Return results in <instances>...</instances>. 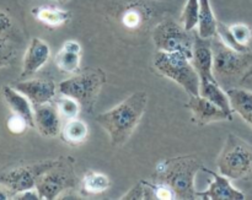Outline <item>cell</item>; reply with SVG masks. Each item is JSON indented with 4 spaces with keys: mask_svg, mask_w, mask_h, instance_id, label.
<instances>
[{
    "mask_svg": "<svg viewBox=\"0 0 252 200\" xmlns=\"http://www.w3.org/2000/svg\"><path fill=\"white\" fill-rule=\"evenodd\" d=\"M147 103V93L138 91L96 117V122L107 133L113 146H123L129 140L142 120Z\"/></svg>",
    "mask_w": 252,
    "mask_h": 200,
    "instance_id": "1",
    "label": "cell"
},
{
    "mask_svg": "<svg viewBox=\"0 0 252 200\" xmlns=\"http://www.w3.org/2000/svg\"><path fill=\"white\" fill-rule=\"evenodd\" d=\"M202 164L194 156H177L160 162L155 170L154 179L169 186L176 199H196L194 178Z\"/></svg>",
    "mask_w": 252,
    "mask_h": 200,
    "instance_id": "2",
    "label": "cell"
},
{
    "mask_svg": "<svg viewBox=\"0 0 252 200\" xmlns=\"http://www.w3.org/2000/svg\"><path fill=\"white\" fill-rule=\"evenodd\" d=\"M154 68L162 76L179 84L189 96L199 95L201 80L191 59L185 54L158 51L154 57Z\"/></svg>",
    "mask_w": 252,
    "mask_h": 200,
    "instance_id": "3",
    "label": "cell"
},
{
    "mask_svg": "<svg viewBox=\"0 0 252 200\" xmlns=\"http://www.w3.org/2000/svg\"><path fill=\"white\" fill-rule=\"evenodd\" d=\"M219 173L229 179L252 177V145L234 134H229L223 150L217 159Z\"/></svg>",
    "mask_w": 252,
    "mask_h": 200,
    "instance_id": "4",
    "label": "cell"
},
{
    "mask_svg": "<svg viewBox=\"0 0 252 200\" xmlns=\"http://www.w3.org/2000/svg\"><path fill=\"white\" fill-rule=\"evenodd\" d=\"M105 84L106 76L100 69H89L62 81L58 85V92L74 98L80 103L81 108L91 112Z\"/></svg>",
    "mask_w": 252,
    "mask_h": 200,
    "instance_id": "5",
    "label": "cell"
},
{
    "mask_svg": "<svg viewBox=\"0 0 252 200\" xmlns=\"http://www.w3.org/2000/svg\"><path fill=\"white\" fill-rule=\"evenodd\" d=\"M79 179L74 172L73 164L68 160H56V164L39 176L36 182V189L41 199L54 200L64 192L78 187Z\"/></svg>",
    "mask_w": 252,
    "mask_h": 200,
    "instance_id": "6",
    "label": "cell"
},
{
    "mask_svg": "<svg viewBox=\"0 0 252 200\" xmlns=\"http://www.w3.org/2000/svg\"><path fill=\"white\" fill-rule=\"evenodd\" d=\"M153 42L158 51L182 53L191 59L194 38L184 26L172 20H164L153 31Z\"/></svg>",
    "mask_w": 252,
    "mask_h": 200,
    "instance_id": "7",
    "label": "cell"
},
{
    "mask_svg": "<svg viewBox=\"0 0 252 200\" xmlns=\"http://www.w3.org/2000/svg\"><path fill=\"white\" fill-rule=\"evenodd\" d=\"M56 164V160L41 161L36 164L21 165L0 172V184L7 188L14 198L15 194L21 193L27 189L36 188V182L41 174L51 169Z\"/></svg>",
    "mask_w": 252,
    "mask_h": 200,
    "instance_id": "8",
    "label": "cell"
},
{
    "mask_svg": "<svg viewBox=\"0 0 252 200\" xmlns=\"http://www.w3.org/2000/svg\"><path fill=\"white\" fill-rule=\"evenodd\" d=\"M213 48V71L217 80L231 79L240 75L249 65L246 53H240L219 41L212 42Z\"/></svg>",
    "mask_w": 252,
    "mask_h": 200,
    "instance_id": "9",
    "label": "cell"
},
{
    "mask_svg": "<svg viewBox=\"0 0 252 200\" xmlns=\"http://www.w3.org/2000/svg\"><path fill=\"white\" fill-rule=\"evenodd\" d=\"M12 86L17 91L24 93L31 101L33 107L51 103L58 88L51 79H31V80L15 83Z\"/></svg>",
    "mask_w": 252,
    "mask_h": 200,
    "instance_id": "10",
    "label": "cell"
},
{
    "mask_svg": "<svg viewBox=\"0 0 252 200\" xmlns=\"http://www.w3.org/2000/svg\"><path fill=\"white\" fill-rule=\"evenodd\" d=\"M187 107L192 113V120L197 125H206L208 123L219 122V120H231L233 115L226 113L218 106L214 105L203 96H189Z\"/></svg>",
    "mask_w": 252,
    "mask_h": 200,
    "instance_id": "11",
    "label": "cell"
},
{
    "mask_svg": "<svg viewBox=\"0 0 252 200\" xmlns=\"http://www.w3.org/2000/svg\"><path fill=\"white\" fill-rule=\"evenodd\" d=\"M192 64L199 76L201 84L217 81L213 71V48L212 39H204L201 37L194 38L193 54L191 58Z\"/></svg>",
    "mask_w": 252,
    "mask_h": 200,
    "instance_id": "12",
    "label": "cell"
},
{
    "mask_svg": "<svg viewBox=\"0 0 252 200\" xmlns=\"http://www.w3.org/2000/svg\"><path fill=\"white\" fill-rule=\"evenodd\" d=\"M204 172L212 174L213 181L209 183L208 189L203 192H197V198L203 200H244L245 194L236 189L230 183L228 177L220 173H216L208 169H203Z\"/></svg>",
    "mask_w": 252,
    "mask_h": 200,
    "instance_id": "13",
    "label": "cell"
},
{
    "mask_svg": "<svg viewBox=\"0 0 252 200\" xmlns=\"http://www.w3.org/2000/svg\"><path fill=\"white\" fill-rule=\"evenodd\" d=\"M34 127L42 137L56 138L61 134L62 123L57 106L46 103V105L34 107Z\"/></svg>",
    "mask_w": 252,
    "mask_h": 200,
    "instance_id": "14",
    "label": "cell"
},
{
    "mask_svg": "<svg viewBox=\"0 0 252 200\" xmlns=\"http://www.w3.org/2000/svg\"><path fill=\"white\" fill-rule=\"evenodd\" d=\"M51 49L48 44L37 37L32 39L24 57L21 78H29L36 74L48 61Z\"/></svg>",
    "mask_w": 252,
    "mask_h": 200,
    "instance_id": "15",
    "label": "cell"
},
{
    "mask_svg": "<svg viewBox=\"0 0 252 200\" xmlns=\"http://www.w3.org/2000/svg\"><path fill=\"white\" fill-rule=\"evenodd\" d=\"M2 96L5 102L15 114L21 115L27 120L30 128L34 127V113L32 110V103L24 93L17 91L14 86L5 85L2 87Z\"/></svg>",
    "mask_w": 252,
    "mask_h": 200,
    "instance_id": "16",
    "label": "cell"
},
{
    "mask_svg": "<svg viewBox=\"0 0 252 200\" xmlns=\"http://www.w3.org/2000/svg\"><path fill=\"white\" fill-rule=\"evenodd\" d=\"M81 47L75 41H66L56 56V65L66 74L78 73L81 60Z\"/></svg>",
    "mask_w": 252,
    "mask_h": 200,
    "instance_id": "17",
    "label": "cell"
},
{
    "mask_svg": "<svg viewBox=\"0 0 252 200\" xmlns=\"http://www.w3.org/2000/svg\"><path fill=\"white\" fill-rule=\"evenodd\" d=\"M231 108L234 113L240 117L252 127V92L244 88H229L226 91Z\"/></svg>",
    "mask_w": 252,
    "mask_h": 200,
    "instance_id": "18",
    "label": "cell"
},
{
    "mask_svg": "<svg viewBox=\"0 0 252 200\" xmlns=\"http://www.w3.org/2000/svg\"><path fill=\"white\" fill-rule=\"evenodd\" d=\"M198 36L204 39H213L217 36L218 21L216 19L211 0H199L198 16Z\"/></svg>",
    "mask_w": 252,
    "mask_h": 200,
    "instance_id": "19",
    "label": "cell"
},
{
    "mask_svg": "<svg viewBox=\"0 0 252 200\" xmlns=\"http://www.w3.org/2000/svg\"><path fill=\"white\" fill-rule=\"evenodd\" d=\"M59 135L65 144L75 146V145L83 144L88 139L89 128L83 120L78 118H71V119H66L64 125H62Z\"/></svg>",
    "mask_w": 252,
    "mask_h": 200,
    "instance_id": "20",
    "label": "cell"
},
{
    "mask_svg": "<svg viewBox=\"0 0 252 200\" xmlns=\"http://www.w3.org/2000/svg\"><path fill=\"white\" fill-rule=\"evenodd\" d=\"M32 14L47 27H59L70 20L71 12L53 6H39L32 10Z\"/></svg>",
    "mask_w": 252,
    "mask_h": 200,
    "instance_id": "21",
    "label": "cell"
},
{
    "mask_svg": "<svg viewBox=\"0 0 252 200\" xmlns=\"http://www.w3.org/2000/svg\"><path fill=\"white\" fill-rule=\"evenodd\" d=\"M199 95L203 96L204 98L209 100L211 102H213L214 105H217L219 108L225 111L230 115L234 114V111L231 108L228 93L220 87L218 80L201 84V86H199Z\"/></svg>",
    "mask_w": 252,
    "mask_h": 200,
    "instance_id": "22",
    "label": "cell"
},
{
    "mask_svg": "<svg viewBox=\"0 0 252 200\" xmlns=\"http://www.w3.org/2000/svg\"><path fill=\"white\" fill-rule=\"evenodd\" d=\"M108 188H110L108 177L103 173H97V172H88L81 182L83 193L91 194V196L103 193Z\"/></svg>",
    "mask_w": 252,
    "mask_h": 200,
    "instance_id": "23",
    "label": "cell"
},
{
    "mask_svg": "<svg viewBox=\"0 0 252 200\" xmlns=\"http://www.w3.org/2000/svg\"><path fill=\"white\" fill-rule=\"evenodd\" d=\"M199 0H187L181 15L182 26L191 32L198 25Z\"/></svg>",
    "mask_w": 252,
    "mask_h": 200,
    "instance_id": "24",
    "label": "cell"
},
{
    "mask_svg": "<svg viewBox=\"0 0 252 200\" xmlns=\"http://www.w3.org/2000/svg\"><path fill=\"white\" fill-rule=\"evenodd\" d=\"M57 110H58L61 117L66 118V119H71V118H76V115L80 112V103L74 98L69 97V96H62L58 98L56 102Z\"/></svg>",
    "mask_w": 252,
    "mask_h": 200,
    "instance_id": "25",
    "label": "cell"
},
{
    "mask_svg": "<svg viewBox=\"0 0 252 200\" xmlns=\"http://www.w3.org/2000/svg\"><path fill=\"white\" fill-rule=\"evenodd\" d=\"M144 11L139 6H129L122 15V22L127 29H135L144 22Z\"/></svg>",
    "mask_w": 252,
    "mask_h": 200,
    "instance_id": "26",
    "label": "cell"
},
{
    "mask_svg": "<svg viewBox=\"0 0 252 200\" xmlns=\"http://www.w3.org/2000/svg\"><path fill=\"white\" fill-rule=\"evenodd\" d=\"M16 59V48L7 39V37H0V68L11 65Z\"/></svg>",
    "mask_w": 252,
    "mask_h": 200,
    "instance_id": "27",
    "label": "cell"
},
{
    "mask_svg": "<svg viewBox=\"0 0 252 200\" xmlns=\"http://www.w3.org/2000/svg\"><path fill=\"white\" fill-rule=\"evenodd\" d=\"M231 34L235 38V41L244 48L249 49V43L252 38V31L250 27L245 24H235L229 26Z\"/></svg>",
    "mask_w": 252,
    "mask_h": 200,
    "instance_id": "28",
    "label": "cell"
},
{
    "mask_svg": "<svg viewBox=\"0 0 252 200\" xmlns=\"http://www.w3.org/2000/svg\"><path fill=\"white\" fill-rule=\"evenodd\" d=\"M7 129H9L10 133L15 135H21L26 132L27 128L30 127L27 120L25 118H22L21 115L19 114H15L12 113V115H10L9 119H7Z\"/></svg>",
    "mask_w": 252,
    "mask_h": 200,
    "instance_id": "29",
    "label": "cell"
},
{
    "mask_svg": "<svg viewBox=\"0 0 252 200\" xmlns=\"http://www.w3.org/2000/svg\"><path fill=\"white\" fill-rule=\"evenodd\" d=\"M122 200H142V199H148L147 196V184L145 182H139V183L134 184L129 191L126 193V196H123Z\"/></svg>",
    "mask_w": 252,
    "mask_h": 200,
    "instance_id": "30",
    "label": "cell"
},
{
    "mask_svg": "<svg viewBox=\"0 0 252 200\" xmlns=\"http://www.w3.org/2000/svg\"><path fill=\"white\" fill-rule=\"evenodd\" d=\"M150 184H152L154 199H159V200L176 199V196H175L174 191H172L169 186H166V184H162V183H158V184L150 183Z\"/></svg>",
    "mask_w": 252,
    "mask_h": 200,
    "instance_id": "31",
    "label": "cell"
},
{
    "mask_svg": "<svg viewBox=\"0 0 252 200\" xmlns=\"http://www.w3.org/2000/svg\"><path fill=\"white\" fill-rule=\"evenodd\" d=\"M12 20L11 16L6 11L0 9V37H7L12 31Z\"/></svg>",
    "mask_w": 252,
    "mask_h": 200,
    "instance_id": "32",
    "label": "cell"
},
{
    "mask_svg": "<svg viewBox=\"0 0 252 200\" xmlns=\"http://www.w3.org/2000/svg\"><path fill=\"white\" fill-rule=\"evenodd\" d=\"M15 200H38L41 199V196L39 193L37 192L36 188H32V189H27V191L21 192V193H17L15 194L14 198Z\"/></svg>",
    "mask_w": 252,
    "mask_h": 200,
    "instance_id": "33",
    "label": "cell"
},
{
    "mask_svg": "<svg viewBox=\"0 0 252 200\" xmlns=\"http://www.w3.org/2000/svg\"><path fill=\"white\" fill-rule=\"evenodd\" d=\"M12 199V194L7 188H5L2 184H0V200H7Z\"/></svg>",
    "mask_w": 252,
    "mask_h": 200,
    "instance_id": "34",
    "label": "cell"
},
{
    "mask_svg": "<svg viewBox=\"0 0 252 200\" xmlns=\"http://www.w3.org/2000/svg\"><path fill=\"white\" fill-rule=\"evenodd\" d=\"M58 1H64V0H58Z\"/></svg>",
    "mask_w": 252,
    "mask_h": 200,
    "instance_id": "35",
    "label": "cell"
}]
</instances>
